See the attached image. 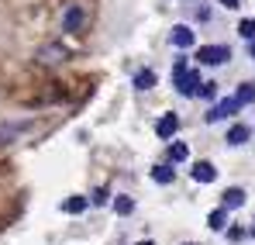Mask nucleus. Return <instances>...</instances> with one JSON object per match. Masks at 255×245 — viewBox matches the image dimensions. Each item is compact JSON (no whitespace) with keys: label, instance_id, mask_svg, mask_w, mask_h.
Wrapping results in <instances>:
<instances>
[{"label":"nucleus","instance_id":"obj_5","mask_svg":"<svg viewBox=\"0 0 255 245\" xmlns=\"http://www.w3.org/2000/svg\"><path fill=\"white\" fill-rule=\"evenodd\" d=\"M176 128H179V118L176 114H166V118H159V124H155V135L159 138H172Z\"/></svg>","mask_w":255,"mask_h":245},{"label":"nucleus","instance_id":"obj_13","mask_svg":"<svg viewBox=\"0 0 255 245\" xmlns=\"http://www.w3.org/2000/svg\"><path fill=\"white\" fill-rule=\"evenodd\" d=\"M186 156H190V149H186L183 142H172L169 145V159L172 163H186Z\"/></svg>","mask_w":255,"mask_h":245},{"label":"nucleus","instance_id":"obj_1","mask_svg":"<svg viewBox=\"0 0 255 245\" xmlns=\"http://www.w3.org/2000/svg\"><path fill=\"white\" fill-rule=\"evenodd\" d=\"M172 80H176V90H179V93H183V97H197V93H200V69H183V73H176V76H172Z\"/></svg>","mask_w":255,"mask_h":245},{"label":"nucleus","instance_id":"obj_16","mask_svg":"<svg viewBox=\"0 0 255 245\" xmlns=\"http://www.w3.org/2000/svg\"><path fill=\"white\" fill-rule=\"evenodd\" d=\"M86 204H90V201H86V197H69V201H66V204H62V211H69V214H80V211H83Z\"/></svg>","mask_w":255,"mask_h":245},{"label":"nucleus","instance_id":"obj_7","mask_svg":"<svg viewBox=\"0 0 255 245\" xmlns=\"http://www.w3.org/2000/svg\"><path fill=\"white\" fill-rule=\"evenodd\" d=\"M252 138V131L245 128V124H235V128H228V145H245Z\"/></svg>","mask_w":255,"mask_h":245},{"label":"nucleus","instance_id":"obj_4","mask_svg":"<svg viewBox=\"0 0 255 245\" xmlns=\"http://www.w3.org/2000/svg\"><path fill=\"white\" fill-rule=\"evenodd\" d=\"M193 41H197L193 28H186V24H176V28H172V45H176V48H190Z\"/></svg>","mask_w":255,"mask_h":245},{"label":"nucleus","instance_id":"obj_12","mask_svg":"<svg viewBox=\"0 0 255 245\" xmlns=\"http://www.w3.org/2000/svg\"><path fill=\"white\" fill-rule=\"evenodd\" d=\"M59 59H66V48H59V45L42 48V62H59Z\"/></svg>","mask_w":255,"mask_h":245},{"label":"nucleus","instance_id":"obj_6","mask_svg":"<svg viewBox=\"0 0 255 245\" xmlns=\"http://www.w3.org/2000/svg\"><path fill=\"white\" fill-rule=\"evenodd\" d=\"M193 180H197V183H214V180H217V169H214L211 163H197L193 166Z\"/></svg>","mask_w":255,"mask_h":245},{"label":"nucleus","instance_id":"obj_9","mask_svg":"<svg viewBox=\"0 0 255 245\" xmlns=\"http://www.w3.org/2000/svg\"><path fill=\"white\" fill-rule=\"evenodd\" d=\"M62 24H66L69 31H80V28H83V10H80V7H69V10H66V21H62Z\"/></svg>","mask_w":255,"mask_h":245},{"label":"nucleus","instance_id":"obj_10","mask_svg":"<svg viewBox=\"0 0 255 245\" xmlns=\"http://www.w3.org/2000/svg\"><path fill=\"white\" fill-rule=\"evenodd\" d=\"M152 180H155V183H172V180H176V169H172V166H155V169H152Z\"/></svg>","mask_w":255,"mask_h":245},{"label":"nucleus","instance_id":"obj_20","mask_svg":"<svg viewBox=\"0 0 255 245\" xmlns=\"http://www.w3.org/2000/svg\"><path fill=\"white\" fill-rule=\"evenodd\" d=\"M217 3H224V7H238L242 0H217Z\"/></svg>","mask_w":255,"mask_h":245},{"label":"nucleus","instance_id":"obj_8","mask_svg":"<svg viewBox=\"0 0 255 245\" xmlns=\"http://www.w3.org/2000/svg\"><path fill=\"white\" fill-rule=\"evenodd\" d=\"M245 204V190L242 187H231L228 194H224V211H235V207Z\"/></svg>","mask_w":255,"mask_h":245},{"label":"nucleus","instance_id":"obj_18","mask_svg":"<svg viewBox=\"0 0 255 245\" xmlns=\"http://www.w3.org/2000/svg\"><path fill=\"white\" fill-rule=\"evenodd\" d=\"M131 207H134L131 197H118V201H114V211H118V214H131Z\"/></svg>","mask_w":255,"mask_h":245},{"label":"nucleus","instance_id":"obj_15","mask_svg":"<svg viewBox=\"0 0 255 245\" xmlns=\"http://www.w3.org/2000/svg\"><path fill=\"white\" fill-rule=\"evenodd\" d=\"M207 225H211L214 232H221V228L228 225V211H224V207H221V211H214L211 218H207Z\"/></svg>","mask_w":255,"mask_h":245},{"label":"nucleus","instance_id":"obj_17","mask_svg":"<svg viewBox=\"0 0 255 245\" xmlns=\"http://www.w3.org/2000/svg\"><path fill=\"white\" fill-rule=\"evenodd\" d=\"M238 35H242V38H249V41L255 38V21H252V17H245V21L238 24Z\"/></svg>","mask_w":255,"mask_h":245},{"label":"nucleus","instance_id":"obj_21","mask_svg":"<svg viewBox=\"0 0 255 245\" xmlns=\"http://www.w3.org/2000/svg\"><path fill=\"white\" fill-rule=\"evenodd\" d=\"M249 52H252V59H255V38H252V41H249Z\"/></svg>","mask_w":255,"mask_h":245},{"label":"nucleus","instance_id":"obj_3","mask_svg":"<svg viewBox=\"0 0 255 245\" xmlns=\"http://www.w3.org/2000/svg\"><path fill=\"white\" fill-rule=\"evenodd\" d=\"M242 111V104H238V97H224V100H217L211 107V114H207V121H224V118H235Z\"/></svg>","mask_w":255,"mask_h":245},{"label":"nucleus","instance_id":"obj_19","mask_svg":"<svg viewBox=\"0 0 255 245\" xmlns=\"http://www.w3.org/2000/svg\"><path fill=\"white\" fill-rule=\"evenodd\" d=\"M200 97L214 100V97H217V86H214V83H204V86H200Z\"/></svg>","mask_w":255,"mask_h":245},{"label":"nucleus","instance_id":"obj_22","mask_svg":"<svg viewBox=\"0 0 255 245\" xmlns=\"http://www.w3.org/2000/svg\"><path fill=\"white\" fill-rule=\"evenodd\" d=\"M138 245H152V242H138Z\"/></svg>","mask_w":255,"mask_h":245},{"label":"nucleus","instance_id":"obj_14","mask_svg":"<svg viewBox=\"0 0 255 245\" xmlns=\"http://www.w3.org/2000/svg\"><path fill=\"white\" fill-rule=\"evenodd\" d=\"M235 97H238V104H252L255 100V83H242Z\"/></svg>","mask_w":255,"mask_h":245},{"label":"nucleus","instance_id":"obj_2","mask_svg":"<svg viewBox=\"0 0 255 245\" xmlns=\"http://www.w3.org/2000/svg\"><path fill=\"white\" fill-rule=\"evenodd\" d=\"M197 59H200V66H221L231 59V48L228 45H200Z\"/></svg>","mask_w":255,"mask_h":245},{"label":"nucleus","instance_id":"obj_11","mask_svg":"<svg viewBox=\"0 0 255 245\" xmlns=\"http://www.w3.org/2000/svg\"><path fill=\"white\" fill-rule=\"evenodd\" d=\"M134 86H138V90H152V86H155V73H152V69H141V73L134 76Z\"/></svg>","mask_w":255,"mask_h":245}]
</instances>
